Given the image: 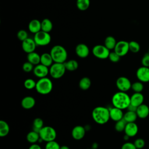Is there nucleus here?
Returning <instances> with one entry per match:
<instances>
[{
	"label": "nucleus",
	"instance_id": "obj_1",
	"mask_svg": "<svg viewBox=\"0 0 149 149\" xmlns=\"http://www.w3.org/2000/svg\"><path fill=\"white\" fill-rule=\"evenodd\" d=\"M112 104L113 107L120 109H127L130 104V97L126 92L119 91L113 95L112 97Z\"/></svg>",
	"mask_w": 149,
	"mask_h": 149
},
{
	"label": "nucleus",
	"instance_id": "obj_2",
	"mask_svg": "<svg viewBox=\"0 0 149 149\" xmlns=\"http://www.w3.org/2000/svg\"><path fill=\"white\" fill-rule=\"evenodd\" d=\"M92 118L97 123L104 125L107 123L110 119L109 110L104 107H97L92 111Z\"/></svg>",
	"mask_w": 149,
	"mask_h": 149
},
{
	"label": "nucleus",
	"instance_id": "obj_3",
	"mask_svg": "<svg viewBox=\"0 0 149 149\" xmlns=\"http://www.w3.org/2000/svg\"><path fill=\"white\" fill-rule=\"evenodd\" d=\"M50 54L54 62L64 63L68 58V52L66 49L61 45H56L52 47Z\"/></svg>",
	"mask_w": 149,
	"mask_h": 149
},
{
	"label": "nucleus",
	"instance_id": "obj_4",
	"mask_svg": "<svg viewBox=\"0 0 149 149\" xmlns=\"http://www.w3.org/2000/svg\"><path fill=\"white\" fill-rule=\"evenodd\" d=\"M53 88V84L51 80L45 77L39 79L36 82V90L37 93L42 95H46L51 92Z\"/></svg>",
	"mask_w": 149,
	"mask_h": 149
},
{
	"label": "nucleus",
	"instance_id": "obj_5",
	"mask_svg": "<svg viewBox=\"0 0 149 149\" xmlns=\"http://www.w3.org/2000/svg\"><path fill=\"white\" fill-rule=\"evenodd\" d=\"M40 139L42 141L49 142L54 141L56 137V132L54 128L51 126H44L39 132Z\"/></svg>",
	"mask_w": 149,
	"mask_h": 149
},
{
	"label": "nucleus",
	"instance_id": "obj_6",
	"mask_svg": "<svg viewBox=\"0 0 149 149\" xmlns=\"http://www.w3.org/2000/svg\"><path fill=\"white\" fill-rule=\"evenodd\" d=\"M66 70L63 63L54 62L49 68V74L55 79L61 78L65 74Z\"/></svg>",
	"mask_w": 149,
	"mask_h": 149
},
{
	"label": "nucleus",
	"instance_id": "obj_7",
	"mask_svg": "<svg viewBox=\"0 0 149 149\" xmlns=\"http://www.w3.org/2000/svg\"><path fill=\"white\" fill-rule=\"evenodd\" d=\"M33 39L37 46H45L50 43L51 41V37L49 33H47L41 30L34 34Z\"/></svg>",
	"mask_w": 149,
	"mask_h": 149
},
{
	"label": "nucleus",
	"instance_id": "obj_8",
	"mask_svg": "<svg viewBox=\"0 0 149 149\" xmlns=\"http://www.w3.org/2000/svg\"><path fill=\"white\" fill-rule=\"evenodd\" d=\"M93 55L97 58L100 59H105L108 58L110 50L108 49L104 45H96L92 49Z\"/></svg>",
	"mask_w": 149,
	"mask_h": 149
},
{
	"label": "nucleus",
	"instance_id": "obj_9",
	"mask_svg": "<svg viewBox=\"0 0 149 149\" xmlns=\"http://www.w3.org/2000/svg\"><path fill=\"white\" fill-rule=\"evenodd\" d=\"M116 86L119 91L126 92L131 88L132 83L127 77L120 76L117 79L116 81Z\"/></svg>",
	"mask_w": 149,
	"mask_h": 149
},
{
	"label": "nucleus",
	"instance_id": "obj_10",
	"mask_svg": "<svg viewBox=\"0 0 149 149\" xmlns=\"http://www.w3.org/2000/svg\"><path fill=\"white\" fill-rule=\"evenodd\" d=\"M113 50L120 57L126 55L129 51V42L124 40L118 41Z\"/></svg>",
	"mask_w": 149,
	"mask_h": 149
},
{
	"label": "nucleus",
	"instance_id": "obj_11",
	"mask_svg": "<svg viewBox=\"0 0 149 149\" xmlns=\"http://www.w3.org/2000/svg\"><path fill=\"white\" fill-rule=\"evenodd\" d=\"M136 77L137 79L142 83L149 82V68L141 66L136 71Z\"/></svg>",
	"mask_w": 149,
	"mask_h": 149
},
{
	"label": "nucleus",
	"instance_id": "obj_12",
	"mask_svg": "<svg viewBox=\"0 0 149 149\" xmlns=\"http://www.w3.org/2000/svg\"><path fill=\"white\" fill-rule=\"evenodd\" d=\"M33 72L36 77L41 79L47 77L48 73H49V70L48 67L40 63L34 66Z\"/></svg>",
	"mask_w": 149,
	"mask_h": 149
},
{
	"label": "nucleus",
	"instance_id": "obj_13",
	"mask_svg": "<svg viewBox=\"0 0 149 149\" xmlns=\"http://www.w3.org/2000/svg\"><path fill=\"white\" fill-rule=\"evenodd\" d=\"M37 46L35 41L31 38L29 37L22 42V49L27 54L35 51Z\"/></svg>",
	"mask_w": 149,
	"mask_h": 149
},
{
	"label": "nucleus",
	"instance_id": "obj_14",
	"mask_svg": "<svg viewBox=\"0 0 149 149\" xmlns=\"http://www.w3.org/2000/svg\"><path fill=\"white\" fill-rule=\"evenodd\" d=\"M75 52L79 58H85L88 56L90 49L86 44L80 43L76 45L75 48Z\"/></svg>",
	"mask_w": 149,
	"mask_h": 149
},
{
	"label": "nucleus",
	"instance_id": "obj_15",
	"mask_svg": "<svg viewBox=\"0 0 149 149\" xmlns=\"http://www.w3.org/2000/svg\"><path fill=\"white\" fill-rule=\"evenodd\" d=\"M86 133V130L84 127L80 125H77L74 126L72 130V136L76 140H79L82 139Z\"/></svg>",
	"mask_w": 149,
	"mask_h": 149
},
{
	"label": "nucleus",
	"instance_id": "obj_16",
	"mask_svg": "<svg viewBox=\"0 0 149 149\" xmlns=\"http://www.w3.org/2000/svg\"><path fill=\"white\" fill-rule=\"evenodd\" d=\"M139 130V127L137 125L135 122H130L127 123L125 129V133L127 135L130 137L135 136Z\"/></svg>",
	"mask_w": 149,
	"mask_h": 149
},
{
	"label": "nucleus",
	"instance_id": "obj_17",
	"mask_svg": "<svg viewBox=\"0 0 149 149\" xmlns=\"http://www.w3.org/2000/svg\"><path fill=\"white\" fill-rule=\"evenodd\" d=\"M110 119L115 122H117L123 118V113L122 109L113 107L109 109Z\"/></svg>",
	"mask_w": 149,
	"mask_h": 149
},
{
	"label": "nucleus",
	"instance_id": "obj_18",
	"mask_svg": "<svg viewBox=\"0 0 149 149\" xmlns=\"http://www.w3.org/2000/svg\"><path fill=\"white\" fill-rule=\"evenodd\" d=\"M144 95L141 93H134L130 97V104L136 107L143 104Z\"/></svg>",
	"mask_w": 149,
	"mask_h": 149
},
{
	"label": "nucleus",
	"instance_id": "obj_19",
	"mask_svg": "<svg viewBox=\"0 0 149 149\" xmlns=\"http://www.w3.org/2000/svg\"><path fill=\"white\" fill-rule=\"evenodd\" d=\"M36 104L35 99L31 96L24 97L21 101L22 107L26 109L33 108Z\"/></svg>",
	"mask_w": 149,
	"mask_h": 149
},
{
	"label": "nucleus",
	"instance_id": "obj_20",
	"mask_svg": "<svg viewBox=\"0 0 149 149\" xmlns=\"http://www.w3.org/2000/svg\"><path fill=\"white\" fill-rule=\"evenodd\" d=\"M28 29L30 32L33 34H36L41 30V22L37 19L31 20L29 24Z\"/></svg>",
	"mask_w": 149,
	"mask_h": 149
},
{
	"label": "nucleus",
	"instance_id": "obj_21",
	"mask_svg": "<svg viewBox=\"0 0 149 149\" xmlns=\"http://www.w3.org/2000/svg\"><path fill=\"white\" fill-rule=\"evenodd\" d=\"M136 113L139 118L145 119L149 115V107L146 104H143L137 107Z\"/></svg>",
	"mask_w": 149,
	"mask_h": 149
},
{
	"label": "nucleus",
	"instance_id": "obj_22",
	"mask_svg": "<svg viewBox=\"0 0 149 149\" xmlns=\"http://www.w3.org/2000/svg\"><path fill=\"white\" fill-rule=\"evenodd\" d=\"M54 61L52 58L50 54V53H43L41 55L40 58V63L47 66L50 67L54 63Z\"/></svg>",
	"mask_w": 149,
	"mask_h": 149
},
{
	"label": "nucleus",
	"instance_id": "obj_23",
	"mask_svg": "<svg viewBox=\"0 0 149 149\" xmlns=\"http://www.w3.org/2000/svg\"><path fill=\"white\" fill-rule=\"evenodd\" d=\"M40 58L41 55H40L38 53L35 51L27 54V61L32 63L33 65H37L40 63Z\"/></svg>",
	"mask_w": 149,
	"mask_h": 149
},
{
	"label": "nucleus",
	"instance_id": "obj_24",
	"mask_svg": "<svg viewBox=\"0 0 149 149\" xmlns=\"http://www.w3.org/2000/svg\"><path fill=\"white\" fill-rule=\"evenodd\" d=\"M40 139L39 133L32 130L30 132H29L26 136V139L31 144H34L36 143L37 141H39Z\"/></svg>",
	"mask_w": 149,
	"mask_h": 149
},
{
	"label": "nucleus",
	"instance_id": "obj_25",
	"mask_svg": "<svg viewBox=\"0 0 149 149\" xmlns=\"http://www.w3.org/2000/svg\"><path fill=\"white\" fill-rule=\"evenodd\" d=\"M41 30L47 33H49L53 28V24L51 20L47 18L44 19L41 22Z\"/></svg>",
	"mask_w": 149,
	"mask_h": 149
},
{
	"label": "nucleus",
	"instance_id": "obj_26",
	"mask_svg": "<svg viewBox=\"0 0 149 149\" xmlns=\"http://www.w3.org/2000/svg\"><path fill=\"white\" fill-rule=\"evenodd\" d=\"M116 43V39L112 36H107L104 40V45L109 50L114 49Z\"/></svg>",
	"mask_w": 149,
	"mask_h": 149
},
{
	"label": "nucleus",
	"instance_id": "obj_27",
	"mask_svg": "<svg viewBox=\"0 0 149 149\" xmlns=\"http://www.w3.org/2000/svg\"><path fill=\"white\" fill-rule=\"evenodd\" d=\"M137 117L138 116L136 113V112L127 111L126 113H124L123 119L127 123H130V122H134L136 120Z\"/></svg>",
	"mask_w": 149,
	"mask_h": 149
},
{
	"label": "nucleus",
	"instance_id": "obj_28",
	"mask_svg": "<svg viewBox=\"0 0 149 149\" xmlns=\"http://www.w3.org/2000/svg\"><path fill=\"white\" fill-rule=\"evenodd\" d=\"M10 131V127L8 123L5 120H0V136L5 137L6 136Z\"/></svg>",
	"mask_w": 149,
	"mask_h": 149
},
{
	"label": "nucleus",
	"instance_id": "obj_29",
	"mask_svg": "<svg viewBox=\"0 0 149 149\" xmlns=\"http://www.w3.org/2000/svg\"><path fill=\"white\" fill-rule=\"evenodd\" d=\"M91 84V82L90 79L87 77H82L79 83V86L80 89L82 90H88Z\"/></svg>",
	"mask_w": 149,
	"mask_h": 149
},
{
	"label": "nucleus",
	"instance_id": "obj_30",
	"mask_svg": "<svg viewBox=\"0 0 149 149\" xmlns=\"http://www.w3.org/2000/svg\"><path fill=\"white\" fill-rule=\"evenodd\" d=\"M66 69L69 71H74L79 67L78 62L74 59H70L63 63Z\"/></svg>",
	"mask_w": 149,
	"mask_h": 149
},
{
	"label": "nucleus",
	"instance_id": "obj_31",
	"mask_svg": "<svg viewBox=\"0 0 149 149\" xmlns=\"http://www.w3.org/2000/svg\"><path fill=\"white\" fill-rule=\"evenodd\" d=\"M90 5V0H77L76 6L79 10L84 11L88 9Z\"/></svg>",
	"mask_w": 149,
	"mask_h": 149
},
{
	"label": "nucleus",
	"instance_id": "obj_32",
	"mask_svg": "<svg viewBox=\"0 0 149 149\" xmlns=\"http://www.w3.org/2000/svg\"><path fill=\"white\" fill-rule=\"evenodd\" d=\"M33 130L39 133L41 129L44 127V122L42 119L40 118H36V119H34L33 122Z\"/></svg>",
	"mask_w": 149,
	"mask_h": 149
},
{
	"label": "nucleus",
	"instance_id": "obj_33",
	"mask_svg": "<svg viewBox=\"0 0 149 149\" xmlns=\"http://www.w3.org/2000/svg\"><path fill=\"white\" fill-rule=\"evenodd\" d=\"M126 124L127 122L123 119H122L116 122V123L115 125V129L118 132H123L125 130Z\"/></svg>",
	"mask_w": 149,
	"mask_h": 149
},
{
	"label": "nucleus",
	"instance_id": "obj_34",
	"mask_svg": "<svg viewBox=\"0 0 149 149\" xmlns=\"http://www.w3.org/2000/svg\"><path fill=\"white\" fill-rule=\"evenodd\" d=\"M129 51L133 53H137L140 49V45L139 42L136 41H131L129 42Z\"/></svg>",
	"mask_w": 149,
	"mask_h": 149
},
{
	"label": "nucleus",
	"instance_id": "obj_35",
	"mask_svg": "<svg viewBox=\"0 0 149 149\" xmlns=\"http://www.w3.org/2000/svg\"><path fill=\"white\" fill-rule=\"evenodd\" d=\"M131 88L134 93H141L144 89V86L142 82L139 81L132 84Z\"/></svg>",
	"mask_w": 149,
	"mask_h": 149
},
{
	"label": "nucleus",
	"instance_id": "obj_36",
	"mask_svg": "<svg viewBox=\"0 0 149 149\" xmlns=\"http://www.w3.org/2000/svg\"><path fill=\"white\" fill-rule=\"evenodd\" d=\"M24 86L27 90H32L36 88V82L32 79H27L24 81Z\"/></svg>",
	"mask_w": 149,
	"mask_h": 149
},
{
	"label": "nucleus",
	"instance_id": "obj_37",
	"mask_svg": "<svg viewBox=\"0 0 149 149\" xmlns=\"http://www.w3.org/2000/svg\"><path fill=\"white\" fill-rule=\"evenodd\" d=\"M61 146L59 144L55 141V140L47 142L45 146V149H60Z\"/></svg>",
	"mask_w": 149,
	"mask_h": 149
},
{
	"label": "nucleus",
	"instance_id": "obj_38",
	"mask_svg": "<svg viewBox=\"0 0 149 149\" xmlns=\"http://www.w3.org/2000/svg\"><path fill=\"white\" fill-rule=\"evenodd\" d=\"M34 65L29 62V61H27L24 62L22 65V69L26 73H29L33 70L34 69Z\"/></svg>",
	"mask_w": 149,
	"mask_h": 149
},
{
	"label": "nucleus",
	"instance_id": "obj_39",
	"mask_svg": "<svg viewBox=\"0 0 149 149\" xmlns=\"http://www.w3.org/2000/svg\"><path fill=\"white\" fill-rule=\"evenodd\" d=\"M17 38L22 42L27 39L28 37V33L25 30H20L17 33Z\"/></svg>",
	"mask_w": 149,
	"mask_h": 149
},
{
	"label": "nucleus",
	"instance_id": "obj_40",
	"mask_svg": "<svg viewBox=\"0 0 149 149\" xmlns=\"http://www.w3.org/2000/svg\"><path fill=\"white\" fill-rule=\"evenodd\" d=\"M120 58V56L117 53H116L114 51L112 52H110L108 56V59L112 62L116 63L119 61Z\"/></svg>",
	"mask_w": 149,
	"mask_h": 149
},
{
	"label": "nucleus",
	"instance_id": "obj_41",
	"mask_svg": "<svg viewBox=\"0 0 149 149\" xmlns=\"http://www.w3.org/2000/svg\"><path fill=\"white\" fill-rule=\"evenodd\" d=\"M133 143L137 149H141L145 146V141L141 138H138L136 139Z\"/></svg>",
	"mask_w": 149,
	"mask_h": 149
},
{
	"label": "nucleus",
	"instance_id": "obj_42",
	"mask_svg": "<svg viewBox=\"0 0 149 149\" xmlns=\"http://www.w3.org/2000/svg\"><path fill=\"white\" fill-rule=\"evenodd\" d=\"M141 63L142 66L149 68V54L146 53L141 58Z\"/></svg>",
	"mask_w": 149,
	"mask_h": 149
},
{
	"label": "nucleus",
	"instance_id": "obj_43",
	"mask_svg": "<svg viewBox=\"0 0 149 149\" xmlns=\"http://www.w3.org/2000/svg\"><path fill=\"white\" fill-rule=\"evenodd\" d=\"M121 149H137L134 143L130 142L125 143L121 147Z\"/></svg>",
	"mask_w": 149,
	"mask_h": 149
},
{
	"label": "nucleus",
	"instance_id": "obj_44",
	"mask_svg": "<svg viewBox=\"0 0 149 149\" xmlns=\"http://www.w3.org/2000/svg\"><path fill=\"white\" fill-rule=\"evenodd\" d=\"M137 107L132 105V104H130V105L128 106V107L127 108V111H133V112H136Z\"/></svg>",
	"mask_w": 149,
	"mask_h": 149
},
{
	"label": "nucleus",
	"instance_id": "obj_45",
	"mask_svg": "<svg viewBox=\"0 0 149 149\" xmlns=\"http://www.w3.org/2000/svg\"><path fill=\"white\" fill-rule=\"evenodd\" d=\"M29 149H41V147L37 143H34L31 144V145L29 147Z\"/></svg>",
	"mask_w": 149,
	"mask_h": 149
},
{
	"label": "nucleus",
	"instance_id": "obj_46",
	"mask_svg": "<svg viewBox=\"0 0 149 149\" xmlns=\"http://www.w3.org/2000/svg\"><path fill=\"white\" fill-rule=\"evenodd\" d=\"M60 149H70L69 148V147H68V146H61V147H60Z\"/></svg>",
	"mask_w": 149,
	"mask_h": 149
},
{
	"label": "nucleus",
	"instance_id": "obj_47",
	"mask_svg": "<svg viewBox=\"0 0 149 149\" xmlns=\"http://www.w3.org/2000/svg\"><path fill=\"white\" fill-rule=\"evenodd\" d=\"M129 137H130L129 136H128L127 135L125 134V135L124 136V140H126V141H127V140H129Z\"/></svg>",
	"mask_w": 149,
	"mask_h": 149
},
{
	"label": "nucleus",
	"instance_id": "obj_48",
	"mask_svg": "<svg viewBox=\"0 0 149 149\" xmlns=\"http://www.w3.org/2000/svg\"><path fill=\"white\" fill-rule=\"evenodd\" d=\"M148 53L149 54V47H148Z\"/></svg>",
	"mask_w": 149,
	"mask_h": 149
},
{
	"label": "nucleus",
	"instance_id": "obj_49",
	"mask_svg": "<svg viewBox=\"0 0 149 149\" xmlns=\"http://www.w3.org/2000/svg\"><path fill=\"white\" fill-rule=\"evenodd\" d=\"M148 149H149V146H148Z\"/></svg>",
	"mask_w": 149,
	"mask_h": 149
}]
</instances>
